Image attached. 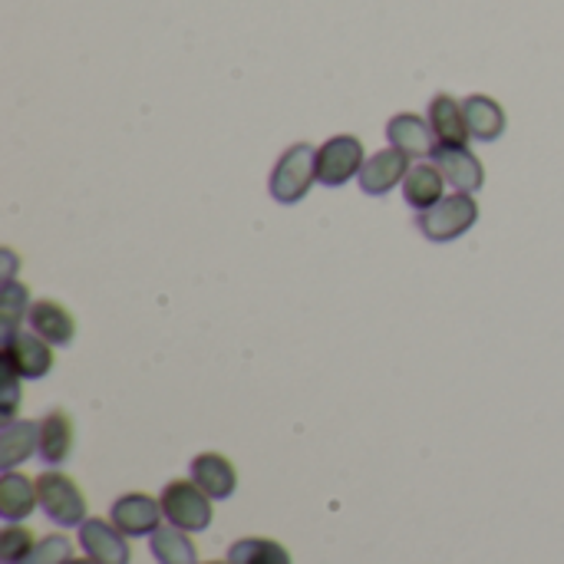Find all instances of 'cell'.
<instances>
[{"label":"cell","mask_w":564,"mask_h":564,"mask_svg":"<svg viewBox=\"0 0 564 564\" xmlns=\"http://www.w3.org/2000/svg\"><path fill=\"white\" fill-rule=\"evenodd\" d=\"M314 182H317V149L311 142H297L278 159L271 182H268V192L281 205H294L311 192Z\"/></svg>","instance_id":"6da1fadb"},{"label":"cell","mask_w":564,"mask_h":564,"mask_svg":"<svg viewBox=\"0 0 564 564\" xmlns=\"http://www.w3.org/2000/svg\"><path fill=\"white\" fill-rule=\"evenodd\" d=\"M36 499L46 519L59 529H79L86 522V496L66 473L46 469L36 476Z\"/></svg>","instance_id":"7a4b0ae2"},{"label":"cell","mask_w":564,"mask_h":564,"mask_svg":"<svg viewBox=\"0 0 564 564\" xmlns=\"http://www.w3.org/2000/svg\"><path fill=\"white\" fill-rule=\"evenodd\" d=\"M476 221H479L476 198L469 192H456V195H446L440 205H433L430 212L420 215V231L433 245H449V241L463 238Z\"/></svg>","instance_id":"3957f363"},{"label":"cell","mask_w":564,"mask_h":564,"mask_svg":"<svg viewBox=\"0 0 564 564\" xmlns=\"http://www.w3.org/2000/svg\"><path fill=\"white\" fill-rule=\"evenodd\" d=\"M159 502H162V516L169 519V525H175V529H182V532H205L208 525H212V516H215V509H212V496H205L192 479L185 482V479H175V482H169L165 489H162V496H159Z\"/></svg>","instance_id":"277c9868"},{"label":"cell","mask_w":564,"mask_h":564,"mask_svg":"<svg viewBox=\"0 0 564 564\" xmlns=\"http://www.w3.org/2000/svg\"><path fill=\"white\" fill-rule=\"evenodd\" d=\"M0 364H3V373L17 380H43L53 370V350L43 337L13 330V334H3Z\"/></svg>","instance_id":"5b68a950"},{"label":"cell","mask_w":564,"mask_h":564,"mask_svg":"<svg viewBox=\"0 0 564 564\" xmlns=\"http://www.w3.org/2000/svg\"><path fill=\"white\" fill-rule=\"evenodd\" d=\"M364 142L357 135H334L317 149V182L327 188L347 185L364 169Z\"/></svg>","instance_id":"8992f818"},{"label":"cell","mask_w":564,"mask_h":564,"mask_svg":"<svg viewBox=\"0 0 564 564\" xmlns=\"http://www.w3.org/2000/svg\"><path fill=\"white\" fill-rule=\"evenodd\" d=\"M162 502H155L152 496H142V492H129V496H119L112 502V512H109V522L126 535V539H142V535H152L155 529H162Z\"/></svg>","instance_id":"52a82bcc"},{"label":"cell","mask_w":564,"mask_h":564,"mask_svg":"<svg viewBox=\"0 0 564 564\" xmlns=\"http://www.w3.org/2000/svg\"><path fill=\"white\" fill-rule=\"evenodd\" d=\"M440 172L446 175V182L456 188V192H479L482 182H486V169L482 162L466 149V145H436L433 155H430Z\"/></svg>","instance_id":"ba28073f"},{"label":"cell","mask_w":564,"mask_h":564,"mask_svg":"<svg viewBox=\"0 0 564 564\" xmlns=\"http://www.w3.org/2000/svg\"><path fill=\"white\" fill-rule=\"evenodd\" d=\"M406 172H410V155L390 145L383 152H373L364 162L357 178H360V188L367 195H387V192H393L406 178Z\"/></svg>","instance_id":"9c48e42d"},{"label":"cell","mask_w":564,"mask_h":564,"mask_svg":"<svg viewBox=\"0 0 564 564\" xmlns=\"http://www.w3.org/2000/svg\"><path fill=\"white\" fill-rule=\"evenodd\" d=\"M79 545L89 558L102 564H129V542L126 535L106 519H86L79 525Z\"/></svg>","instance_id":"30bf717a"},{"label":"cell","mask_w":564,"mask_h":564,"mask_svg":"<svg viewBox=\"0 0 564 564\" xmlns=\"http://www.w3.org/2000/svg\"><path fill=\"white\" fill-rule=\"evenodd\" d=\"M387 139L393 149L406 152L410 159H430L433 149H436V135H433V126L430 119L416 116V112H397L390 122H387Z\"/></svg>","instance_id":"8fae6325"},{"label":"cell","mask_w":564,"mask_h":564,"mask_svg":"<svg viewBox=\"0 0 564 564\" xmlns=\"http://www.w3.org/2000/svg\"><path fill=\"white\" fill-rule=\"evenodd\" d=\"M430 126L436 135V145H466L473 139L469 122H466V109L459 99H453L449 93H436L430 102Z\"/></svg>","instance_id":"7c38bea8"},{"label":"cell","mask_w":564,"mask_h":564,"mask_svg":"<svg viewBox=\"0 0 564 564\" xmlns=\"http://www.w3.org/2000/svg\"><path fill=\"white\" fill-rule=\"evenodd\" d=\"M446 175L440 172V165L430 159V162H416L410 165L406 178H403V198L410 208H416L420 215L430 212L433 205H440L446 198Z\"/></svg>","instance_id":"4fadbf2b"},{"label":"cell","mask_w":564,"mask_h":564,"mask_svg":"<svg viewBox=\"0 0 564 564\" xmlns=\"http://www.w3.org/2000/svg\"><path fill=\"white\" fill-rule=\"evenodd\" d=\"M192 482L215 502L231 499L238 489V473L221 453H202L192 459Z\"/></svg>","instance_id":"5bb4252c"},{"label":"cell","mask_w":564,"mask_h":564,"mask_svg":"<svg viewBox=\"0 0 564 564\" xmlns=\"http://www.w3.org/2000/svg\"><path fill=\"white\" fill-rule=\"evenodd\" d=\"M30 330L36 334V337H43L50 347H66L73 337H76V321H73V314L63 307V304H56V301H36L33 307H30Z\"/></svg>","instance_id":"9a60e30c"},{"label":"cell","mask_w":564,"mask_h":564,"mask_svg":"<svg viewBox=\"0 0 564 564\" xmlns=\"http://www.w3.org/2000/svg\"><path fill=\"white\" fill-rule=\"evenodd\" d=\"M33 453H40V423L33 420H13L0 426V469L10 473L20 463H26Z\"/></svg>","instance_id":"2e32d148"},{"label":"cell","mask_w":564,"mask_h":564,"mask_svg":"<svg viewBox=\"0 0 564 564\" xmlns=\"http://www.w3.org/2000/svg\"><path fill=\"white\" fill-rule=\"evenodd\" d=\"M463 109H466V122H469L473 139H479V142L502 139V132H506L509 122H506V109L492 96H482V93L466 96L463 99Z\"/></svg>","instance_id":"e0dca14e"},{"label":"cell","mask_w":564,"mask_h":564,"mask_svg":"<svg viewBox=\"0 0 564 564\" xmlns=\"http://www.w3.org/2000/svg\"><path fill=\"white\" fill-rule=\"evenodd\" d=\"M36 506H40L36 482H30L26 476L13 469L0 476V519L3 522H23Z\"/></svg>","instance_id":"ac0fdd59"},{"label":"cell","mask_w":564,"mask_h":564,"mask_svg":"<svg viewBox=\"0 0 564 564\" xmlns=\"http://www.w3.org/2000/svg\"><path fill=\"white\" fill-rule=\"evenodd\" d=\"M73 449V420L63 410H50L40 420V459L46 466H59L66 463Z\"/></svg>","instance_id":"d6986e66"},{"label":"cell","mask_w":564,"mask_h":564,"mask_svg":"<svg viewBox=\"0 0 564 564\" xmlns=\"http://www.w3.org/2000/svg\"><path fill=\"white\" fill-rule=\"evenodd\" d=\"M149 549L152 558L159 564H198V549L188 539V532L169 525V529H155L149 535Z\"/></svg>","instance_id":"ffe728a7"},{"label":"cell","mask_w":564,"mask_h":564,"mask_svg":"<svg viewBox=\"0 0 564 564\" xmlns=\"http://www.w3.org/2000/svg\"><path fill=\"white\" fill-rule=\"evenodd\" d=\"M231 564H291V555L284 545L271 539H241L228 549Z\"/></svg>","instance_id":"44dd1931"},{"label":"cell","mask_w":564,"mask_h":564,"mask_svg":"<svg viewBox=\"0 0 564 564\" xmlns=\"http://www.w3.org/2000/svg\"><path fill=\"white\" fill-rule=\"evenodd\" d=\"M26 301H30V291L17 281H7L3 291H0V321H3V334H13L30 314H26Z\"/></svg>","instance_id":"7402d4cb"},{"label":"cell","mask_w":564,"mask_h":564,"mask_svg":"<svg viewBox=\"0 0 564 564\" xmlns=\"http://www.w3.org/2000/svg\"><path fill=\"white\" fill-rule=\"evenodd\" d=\"M36 539L30 529H23L20 522H7V529L0 532V562L3 564H23L26 555L33 552Z\"/></svg>","instance_id":"603a6c76"},{"label":"cell","mask_w":564,"mask_h":564,"mask_svg":"<svg viewBox=\"0 0 564 564\" xmlns=\"http://www.w3.org/2000/svg\"><path fill=\"white\" fill-rule=\"evenodd\" d=\"M73 558V542L66 535H46L33 545L23 564H66Z\"/></svg>","instance_id":"cb8c5ba5"},{"label":"cell","mask_w":564,"mask_h":564,"mask_svg":"<svg viewBox=\"0 0 564 564\" xmlns=\"http://www.w3.org/2000/svg\"><path fill=\"white\" fill-rule=\"evenodd\" d=\"M17 406H20V380L7 373V380H3V400H0V423H13Z\"/></svg>","instance_id":"d4e9b609"},{"label":"cell","mask_w":564,"mask_h":564,"mask_svg":"<svg viewBox=\"0 0 564 564\" xmlns=\"http://www.w3.org/2000/svg\"><path fill=\"white\" fill-rule=\"evenodd\" d=\"M66 564H102V562H96V558H89V555H86V558H69Z\"/></svg>","instance_id":"484cf974"},{"label":"cell","mask_w":564,"mask_h":564,"mask_svg":"<svg viewBox=\"0 0 564 564\" xmlns=\"http://www.w3.org/2000/svg\"><path fill=\"white\" fill-rule=\"evenodd\" d=\"M205 564H231V562H205Z\"/></svg>","instance_id":"4316f807"}]
</instances>
